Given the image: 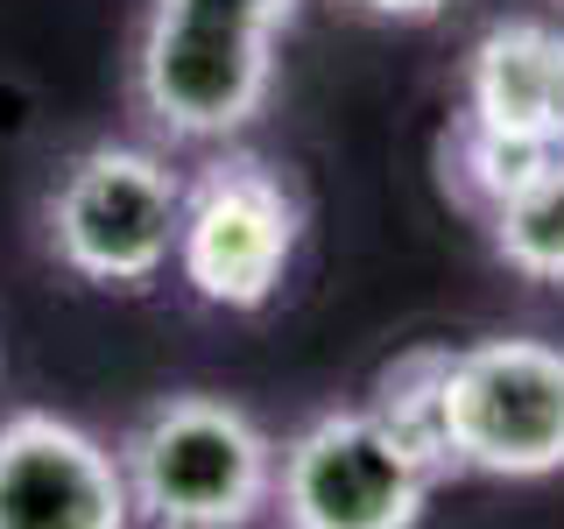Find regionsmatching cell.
I'll use <instances>...</instances> for the list:
<instances>
[{
	"mask_svg": "<svg viewBox=\"0 0 564 529\" xmlns=\"http://www.w3.org/2000/svg\"><path fill=\"white\" fill-rule=\"evenodd\" d=\"M0 529H134L113 445L57 410L0 417Z\"/></svg>",
	"mask_w": 564,
	"mask_h": 529,
	"instance_id": "cell-7",
	"label": "cell"
},
{
	"mask_svg": "<svg viewBox=\"0 0 564 529\" xmlns=\"http://www.w3.org/2000/svg\"><path fill=\"white\" fill-rule=\"evenodd\" d=\"M452 473L551 481L564 473V346L536 332H494L452 346L445 367Z\"/></svg>",
	"mask_w": 564,
	"mask_h": 529,
	"instance_id": "cell-5",
	"label": "cell"
},
{
	"mask_svg": "<svg viewBox=\"0 0 564 529\" xmlns=\"http://www.w3.org/2000/svg\"><path fill=\"white\" fill-rule=\"evenodd\" d=\"M551 155H564V149H529V141H508V134L480 128V120L452 114L445 141H437V176H445V191L473 212V219H480V212L501 205L516 184H529Z\"/></svg>",
	"mask_w": 564,
	"mask_h": 529,
	"instance_id": "cell-11",
	"label": "cell"
},
{
	"mask_svg": "<svg viewBox=\"0 0 564 529\" xmlns=\"http://www.w3.org/2000/svg\"><path fill=\"white\" fill-rule=\"evenodd\" d=\"M431 466L367 410H325L290 445H275L282 529H416L431 508Z\"/></svg>",
	"mask_w": 564,
	"mask_h": 529,
	"instance_id": "cell-6",
	"label": "cell"
},
{
	"mask_svg": "<svg viewBox=\"0 0 564 529\" xmlns=\"http://www.w3.org/2000/svg\"><path fill=\"white\" fill-rule=\"evenodd\" d=\"M296 0H141L128 93L163 141H234L275 93V43Z\"/></svg>",
	"mask_w": 564,
	"mask_h": 529,
	"instance_id": "cell-1",
	"label": "cell"
},
{
	"mask_svg": "<svg viewBox=\"0 0 564 529\" xmlns=\"http://www.w3.org/2000/svg\"><path fill=\"white\" fill-rule=\"evenodd\" d=\"M346 8L375 14V22H431V14H445L452 0H346Z\"/></svg>",
	"mask_w": 564,
	"mask_h": 529,
	"instance_id": "cell-12",
	"label": "cell"
},
{
	"mask_svg": "<svg viewBox=\"0 0 564 529\" xmlns=\"http://www.w3.org/2000/svg\"><path fill=\"white\" fill-rule=\"evenodd\" d=\"M184 170L149 141H93L50 176L43 247L64 276L93 290H149L176 269Z\"/></svg>",
	"mask_w": 564,
	"mask_h": 529,
	"instance_id": "cell-3",
	"label": "cell"
},
{
	"mask_svg": "<svg viewBox=\"0 0 564 529\" xmlns=\"http://www.w3.org/2000/svg\"><path fill=\"white\" fill-rule=\"evenodd\" d=\"M113 458L141 529H254L275 501V438L254 410L205 388L155 396Z\"/></svg>",
	"mask_w": 564,
	"mask_h": 529,
	"instance_id": "cell-2",
	"label": "cell"
},
{
	"mask_svg": "<svg viewBox=\"0 0 564 529\" xmlns=\"http://www.w3.org/2000/svg\"><path fill=\"white\" fill-rule=\"evenodd\" d=\"M458 114L529 149H564V22L543 14L487 22L458 71Z\"/></svg>",
	"mask_w": 564,
	"mask_h": 529,
	"instance_id": "cell-8",
	"label": "cell"
},
{
	"mask_svg": "<svg viewBox=\"0 0 564 529\" xmlns=\"http://www.w3.org/2000/svg\"><path fill=\"white\" fill-rule=\"evenodd\" d=\"M487 247L508 261L522 282L564 290V155H551L529 184H516L501 205L480 212Z\"/></svg>",
	"mask_w": 564,
	"mask_h": 529,
	"instance_id": "cell-10",
	"label": "cell"
},
{
	"mask_svg": "<svg viewBox=\"0 0 564 529\" xmlns=\"http://www.w3.org/2000/svg\"><path fill=\"white\" fill-rule=\"evenodd\" d=\"M304 247V191L275 163L226 149L184 176L176 219V276L212 311H261L296 269Z\"/></svg>",
	"mask_w": 564,
	"mask_h": 529,
	"instance_id": "cell-4",
	"label": "cell"
},
{
	"mask_svg": "<svg viewBox=\"0 0 564 529\" xmlns=\"http://www.w3.org/2000/svg\"><path fill=\"white\" fill-rule=\"evenodd\" d=\"M445 367H452V346H410L375 375V388H367V410L431 466V481H458L452 438H445Z\"/></svg>",
	"mask_w": 564,
	"mask_h": 529,
	"instance_id": "cell-9",
	"label": "cell"
}]
</instances>
